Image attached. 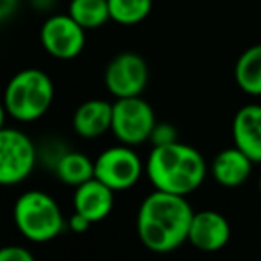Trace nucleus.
Here are the masks:
<instances>
[{
    "instance_id": "nucleus-1",
    "label": "nucleus",
    "mask_w": 261,
    "mask_h": 261,
    "mask_svg": "<svg viewBox=\"0 0 261 261\" xmlns=\"http://www.w3.org/2000/svg\"><path fill=\"white\" fill-rule=\"evenodd\" d=\"M195 211L185 195L156 190L142 200L136 217V232L143 247L167 254L188 242Z\"/></svg>"
},
{
    "instance_id": "nucleus-2",
    "label": "nucleus",
    "mask_w": 261,
    "mask_h": 261,
    "mask_svg": "<svg viewBox=\"0 0 261 261\" xmlns=\"http://www.w3.org/2000/svg\"><path fill=\"white\" fill-rule=\"evenodd\" d=\"M145 172L152 186L175 195H190L200 188L207 174L204 156L192 145L172 142L152 147L145 163Z\"/></svg>"
},
{
    "instance_id": "nucleus-3",
    "label": "nucleus",
    "mask_w": 261,
    "mask_h": 261,
    "mask_svg": "<svg viewBox=\"0 0 261 261\" xmlns=\"http://www.w3.org/2000/svg\"><path fill=\"white\" fill-rule=\"evenodd\" d=\"M54 100V83L40 68L18 72L4 93V111L18 122H36Z\"/></svg>"
},
{
    "instance_id": "nucleus-4",
    "label": "nucleus",
    "mask_w": 261,
    "mask_h": 261,
    "mask_svg": "<svg viewBox=\"0 0 261 261\" xmlns=\"http://www.w3.org/2000/svg\"><path fill=\"white\" fill-rule=\"evenodd\" d=\"M13 217L23 238L34 243L50 242L65 229V218L59 204L40 190L22 193L15 202Z\"/></svg>"
},
{
    "instance_id": "nucleus-5",
    "label": "nucleus",
    "mask_w": 261,
    "mask_h": 261,
    "mask_svg": "<svg viewBox=\"0 0 261 261\" xmlns=\"http://www.w3.org/2000/svg\"><path fill=\"white\" fill-rule=\"evenodd\" d=\"M156 123L152 106L142 98V95L116 98L113 104L111 133L123 145L133 147L149 142Z\"/></svg>"
},
{
    "instance_id": "nucleus-6",
    "label": "nucleus",
    "mask_w": 261,
    "mask_h": 261,
    "mask_svg": "<svg viewBox=\"0 0 261 261\" xmlns=\"http://www.w3.org/2000/svg\"><path fill=\"white\" fill-rule=\"evenodd\" d=\"M38 161L34 142L22 130L13 127L0 129V182L13 186L23 182Z\"/></svg>"
},
{
    "instance_id": "nucleus-7",
    "label": "nucleus",
    "mask_w": 261,
    "mask_h": 261,
    "mask_svg": "<svg viewBox=\"0 0 261 261\" xmlns=\"http://www.w3.org/2000/svg\"><path fill=\"white\" fill-rule=\"evenodd\" d=\"M143 163L130 145L109 147L95 160V177L115 192L129 190L140 181Z\"/></svg>"
},
{
    "instance_id": "nucleus-8",
    "label": "nucleus",
    "mask_w": 261,
    "mask_h": 261,
    "mask_svg": "<svg viewBox=\"0 0 261 261\" xmlns=\"http://www.w3.org/2000/svg\"><path fill=\"white\" fill-rule=\"evenodd\" d=\"M108 91L116 98L138 97L149 83V66L140 54L122 52L109 61L104 73Z\"/></svg>"
},
{
    "instance_id": "nucleus-9",
    "label": "nucleus",
    "mask_w": 261,
    "mask_h": 261,
    "mask_svg": "<svg viewBox=\"0 0 261 261\" xmlns=\"http://www.w3.org/2000/svg\"><path fill=\"white\" fill-rule=\"evenodd\" d=\"M72 16L54 15L45 20L40 31L43 48L56 59H73L83 52L86 45V33Z\"/></svg>"
},
{
    "instance_id": "nucleus-10",
    "label": "nucleus",
    "mask_w": 261,
    "mask_h": 261,
    "mask_svg": "<svg viewBox=\"0 0 261 261\" xmlns=\"http://www.w3.org/2000/svg\"><path fill=\"white\" fill-rule=\"evenodd\" d=\"M231 238V225L218 211L204 210L193 213L188 242L202 252H217L224 249Z\"/></svg>"
},
{
    "instance_id": "nucleus-11",
    "label": "nucleus",
    "mask_w": 261,
    "mask_h": 261,
    "mask_svg": "<svg viewBox=\"0 0 261 261\" xmlns=\"http://www.w3.org/2000/svg\"><path fill=\"white\" fill-rule=\"evenodd\" d=\"M115 207V190H111L100 179L93 177L75 186L73 192V210L86 217L91 224L102 222L109 217Z\"/></svg>"
},
{
    "instance_id": "nucleus-12",
    "label": "nucleus",
    "mask_w": 261,
    "mask_h": 261,
    "mask_svg": "<svg viewBox=\"0 0 261 261\" xmlns=\"http://www.w3.org/2000/svg\"><path fill=\"white\" fill-rule=\"evenodd\" d=\"M232 140L254 163H261V106L249 104L238 109L232 120Z\"/></svg>"
},
{
    "instance_id": "nucleus-13",
    "label": "nucleus",
    "mask_w": 261,
    "mask_h": 261,
    "mask_svg": "<svg viewBox=\"0 0 261 261\" xmlns=\"http://www.w3.org/2000/svg\"><path fill=\"white\" fill-rule=\"evenodd\" d=\"M72 123L81 138H100L108 130H111L113 104L100 100V98H91V100L83 102L73 113Z\"/></svg>"
},
{
    "instance_id": "nucleus-14",
    "label": "nucleus",
    "mask_w": 261,
    "mask_h": 261,
    "mask_svg": "<svg viewBox=\"0 0 261 261\" xmlns=\"http://www.w3.org/2000/svg\"><path fill=\"white\" fill-rule=\"evenodd\" d=\"M252 163L254 161L234 145L231 149L220 150L215 156L211 163V174L218 185L225 188H236L250 177Z\"/></svg>"
},
{
    "instance_id": "nucleus-15",
    "label": "nucleus",
    "mask_w": 261,
    "mask_h": 261,
    "mask_svg": "<svg viewBox=\"0 0 261 261\" xmlns=\"http://www.w3.org/2000/svg\"><path fill=\"white\" fill-rule=\"evenodd\" d=\"M56 175L68 186H79L95 177V161L77 150H66L54 165Z\"/></svg>"
},
{
    "instance_id": "nucleus-16",
    "label": "nucleus",
    "mask_w": 261,
    "mask_h": 261,
    "mask_svg": "<svg viewBox=\"0 0 261 261\" xmlns=\"http://www.w3.org/2000/svg\"><path fill=\"white\" fill-rule=\"evenodd\" d=\"M234 79L243 93L261 97V43L249 47L238 58Z\"/></svg>"
},
{
    "instance_id": "nucleus-17",
    "label": "nucleus",
    "mask_w": 261,
    "mask_h": 261,
    "mask_svg": "<svg viewBox=\"0 0 261 261\" xmlns=\"http://www.w3.org/2000/svg\"><path fill=\"white\" fill-rule=\"evenodd\" d=\"M68 15L84 29H97L111 20L108 0H70Z\"/></svg>"
},
{
    "instance_id": "nucleus-18",
    "label": "nucleus",
    "mask_w": 261,
    "mask_h": 261,
    "mask_svg": "<svg viewBox=\"0 0 261 261\" xmlns=\"http://www.w3.org/2000/svg\"><path fill=\"white\" fill-rule=\"evenodd\" d=\"M111 20L120 25L142 23L152 11V0H108Z\"/></svg>"
},
{
    "instance_id": "nucleus-19",
    "label": "nucleus",
    "mask_w": 261,
    "mask_h": 261,
    "mask_svg": "<svg viewBox=\"0 0 261 261\" xmlns=\"http://www.w3.org/2000/svg\"><path fill=\"white\" fill-rule=\"evenodd\" d=\"M152 145H167V143L177 142V133H175V127L172 123L167 122H158L156 127H154L152 135H150V140Z\"/></svg>"
},
{
    "instance_id": "nucleus-20",
    "label": "nucleus",
    "mask_w": 261,
    "mask_h": 261,
    "mask_svg": "<svg viewBox=\"0 0 261 261\" xmlns=\"http://www.w3.org/2000/svg\"><path fill=\"white\" fill-rule=\"evenodd\" d=\"M0 261H34V254L20 245H8L0 250Z\"/></svg>"
},
{
    "instance_id": "nucleus-21",
    "label": "nucleus",
    "mask_w": 261,
    "mask_h": 261,
    "mask_svg": "<svg viewBox=\"0 0 261 261\" xmlns=\"http://www.w3.org/2000/svg\"><path fill=\"white\" fill-rule=\"evenodd\" d=\"M68 225H70V229H72L73 232H84V231H88V229H90V225H93V224H91L86 217H83L81 213L73 211V215L70 217V220H68Z\"/></svg>"
},
{
    "instance_id": "nucleus-22",
    "label": "nucleus",
    "mask_w": 261,
    "mask_h": 261,
    "mask_svg": "<svg viewBox=\"0 0 261 261\" xmlns=\"http://www.w3.org/2000/svg\"><path fill=\"white\" fill-rule=\"evenodd\" d=\"M18 8V0H0V20L8 22Z\"/></svg>"
},
{
    "instance_id": "nucleus-23",
    "label": "nucleus",
    "mask_w": 261,
    "mask_h": 261,
    "mask_svg": "<svg viewBox=\"0 0 261 261\" xmlns=\"http://www.w3.org/2000/svg\"><path fill=\"white\" fill-rule=\"evenodd\" d=\"M259 192H261V177H259Z\"/></svg>"
}]
</instances>
